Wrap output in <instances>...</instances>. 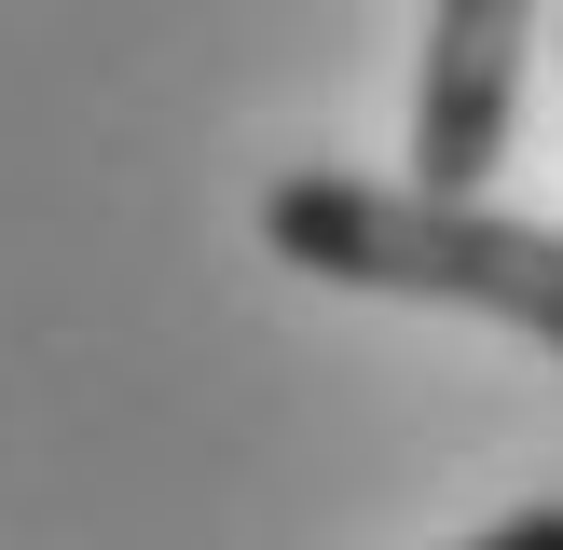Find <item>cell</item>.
<instances>
[{"label":"cell","mask_w":563,"mask_h":550,"mask_svg":"<svg viewBox=\"0 0 563 550\" xmlns=\"http://www.w3.org/2000/svg\"><path fill=\"white\" fill-rule=\"evenodd\" d=\"M262 248L289 275L330 289H385V302H467V317L522 330L563 358V234L482 207L440 179H357V165H289L262 193Z\"/></svg>","instance_id":"cell-1"},{"label":"cell","mask_w":563,"mask_h":550,"mask_svg":"<svg viewBox=\"0 0 563 550\" xmlns=\"http://www.w3.org/2000/svg\"><path fill=\"white\" fill-rule=\"evenodd\" d=\"M537 14H550V0H427V69H412V179L482 193L495 165H509L522 69H537Z\"/></svg>","instance_id":"cell-2"},{"label":"cell","mask_w":563,"mask_h":550,"mask_svg":"<svg viewBox=\"0 0 563 550\" xmlns=\"http://www.w3.org/2000/svg\"><path fill=\"white\" fill-rule=\"evenodd\" d=\"M467 550H563V495H537V509H509V522H482Z\"/></svg>","instance_id":"cell-3"}]
</instances>
